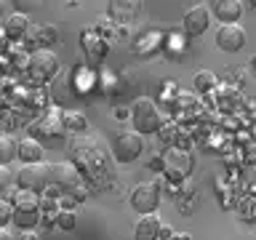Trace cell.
<instances>
[{
    "instance_id": "cell-1",
    "label": "cell",
    "mask_w": 256,
    "mask_h": 240,
    "mask_svg": "<svg viewBox=\"0 0 256 240\" xmlns=\"http://www.w3.org/2000/svg\"><path fill=\"white\" fill-rule=\"evenodd\" d=\"M11 206H14V224L22 232L38 227V222H40V200H38V192L19 190L14 195Z\"/></svg>"
},
{
    "instance_id": "cell-2",
    "label": "cell",
    "mask_w": 256,
    "mask_h": 240,
    "mask_svg": "<svg viewBox=\"0 0 256 240\" xmlns=\"http://www.w3.org/2000/svg\"><path fill=\"white\" fill-rule=\"evenodd\" d=\"M131 123L136 134H155L160 128V110L150 96H139L131 107Z\"/></svg>"
},
{
    "instance_id": "cell-3",
    "label": "cell",
    "mask_w": 256,
    "mask_h": 240,
    "mask_svg": "<svg viewBox=\"0 0 256 240\" xmlns=\"http://www.w3.org/2000/svg\"><path fill=\"white\" fill-rule=\"evenodd\" d=\"M27 70H30L32 80L46 83V80H51L56 72H59V56L54 51H48V48H40V51L27 56Z\"/></svg>"
},
{
    "instance_id": "cell-4",
    "label": "cell",
    "mask_w": 256,
    "mask_h": 240,
    "mask_svg": "<svg viewBox=\"0 0 256 240\" xmlns=\"http://www.w3.org/2000/svg\"><path fill=\"white\" fill-rule=\"evenodd\" d=\"M134 211L144 214H155L158 206H160V187L155 182H139L136 187L131 190V198H128Z\"/></svg>"
},
{
    "instance_id": "cell-5",
    "label": "cell",
    "mask_w": 256,
    "mask_h": 240,
    "mask_svg": "<svg viewBox=\"0 0 256 240\" xmlns=\"http://www.w3.org/2000/svg\"><path fill=\"white\" fill-rule=\"evenodd\" d=\"M51 184L62 187V192H72L78 200L86 195L83 192V179H80L78 168L72 163H51Z\"/></svg>"
},
{
    "instance_id": "cell-6",
    "label": "cell",
    "mask_w": 256,
    "mask_h": 240,
    "mask_svg": "<svg viewBox=\"0 0 256 240\" xmlns=\"http://www.w3.org/2000/svg\"><path fill=\"white\" fill-rule=\"evenodd\" d=\"M16 182H19L22 190L43 192V187H48V184H51V163H32V166L19 168Z\"/></svg>"
},
{
    "instance_id": "cell-7",
    "label": "cell",
    "mask_w": 256,
    "mask_h": 240,
    "mask_svg": "<svg viewBox=\"0 0 256 240\" xmlns=\"http://www.w3.org/2000/svg\"><path fill=\"white\" fill-rule=\"evenodd\" d=\"M32 134H35V139L43 144H59L64 139V134H67V123H64V118H59L56 112L51 115L40 118L35 126H32Z\"/></svg>"
},
{
    "instance_id": "cell-8",
    "label": "cell",
    "mask_w": 256,
    "mask_h": 240,
    "mask_svg": "<svg viewBox=\"0 0 256 240\" xmlns=\"http://www.w3.org/2000/svg\"><path fill=\"white\" fill-rule=\"evenodd\" d=\"M142 150H144V142H142V134L136 131H123L112 144V155H115L118 163H134L142 155Z\"/></svg>"
},
{
    "instance_id": "cell-9",
    "label": "cell",
    "mask_w": 256,
    "mask_h": 240,
    "mask_svg": "<svg viewBox=\"0 0 256 240\" xmlns=\"http://www.w3.org/2000/svg\"><path fill=\"white\" fill-rule=\"evenodd\" d=\"M182 27H184V35L187 38H200L208 27H211V8L208 6L187 8V11H184V19H182Z\"/></svg>"
},
{
    "instance_id": "cell-10",
    "label": "cell",
    "mask_w": 256,
    "mask_h": 240,
    "mask_svg": "<svg viewBox=\"0 0 256 240\" xmlns=\"http://www.w3.org/2000/svg\"><path fill=\"white\" fill-rule=\"evenodd\" d=\"M216 46L222 48L224 54H235L246 46V30L243 24H222L216 30Z\"/></svg>"
},
{
    "instance_id": "cell-11",
    "label": "cell",
    "mask_w": 256,
    "mask_h": 240,
    "mask_svg": "<svg viewBox=\"0 0 256 240\" xmlns=\"http://www.w3.org/2000/svg\"><path fill=\"white\" fill-rule=\"evenodd\" d=\"M160 230H163V222H160L158 214H144L134 227V240H158Z\"/></svg>"
},
{
    "instance_id": "cell-12",
    "label": "cell",
    "mask_w": 256,
    "mask_h": 240,
    "mask_svg": "<svg viewBox=\"0 0 256 240\" xmlns=\"http://www.w3.org/2000/svg\"><path fill=\"white\" fill-rule=\"evenodd\" d=\"M211 8L222 24H238V19L243 16V3L240 0H216Z\"/></svg>"
},
{
    "instance_id": "cell-13",
    "label": "cell",
    "mask_w": 256,
    "mask_h": 240,
    "mask_svg": "<svg viewBox=\"0 0 256 240\" xmlns=\"http://www.w3.org/2000/svg\"><path fill=\"white\" fill-rule=\"evenodd\" d=\"M80 46H83V51L88 54L91 62H102L104 54H107V40H102L94 30H88V32L80 35Z\"/></svg>"
},
{
    "instance_id": "cell-14",
    "label": "cell",
    "mask_w": 256,
    "mask_h": 240,
    "mask_svg": "<svg viewBox=\"0 0 256 240\" xmlns=\"http://www.w3.org/2000/svg\"><path fill=\"white\" fill-rule=\"evenodd\" d=\"M43 144H40L35 136H27V139L19 142V160L24 166H32V163H43Z\"/></svg>"
},
{
    "instance_id": "cell-15",
    "label": "cell",
    "mask_w": 256,
    "mask_h": 240,
    "mask_svg": "<svg viewBox=\"0 0 256 240\" xmlns=\"http://www.w3.org/2000/svg\"><path fill=\"white\" fill-rule=\"evenodd\" d=\"M30 27V19H27V14H11V16H6V24H3V32L8 38H22L24 32H27Z\"/></svg>"
},
{
    "instance_id": "cell-16",
    "label": "cell",
    "mask_w": 256,
    "mask_h": 240,
    "mask_svg": "<svg viewBox=\"0 0 256 240\" xmlns=\"http://www.w3.org/2000/svg\"><path fill=\"white\" fill-rule=\"evenodd\" d=\"M19 158V142L11 134H0V166H8Z\"/></svg>"
},
{
    "instance_id": "cell-17",
    "label": "cell",
    "mask_w": 256,
    "mask_h": 240,
    "mask_svg": "<svg viewBox=\"0 0 256 240\" xmlns=\"http://www.w3.org/2000/svg\"><path fill=\"white\" fill-rule=\"evenodd\" d=\"M192 83H195V91L208 94V91H214V88H216V83H219V80H216V75H214L211 70H200Z\"/></svg>"
},
{
    "instance_id": "cell-18",
    "label": "cell",
    "mask_w": 256,
    "mask_h": 240,
    "mask_svg": "<svg viewBox=\"0 0 256 240\" xmlns=\"http://www.w3.org/2000/svg\"><path fill=\"white\" fill-rule=\"evenodd\" d=\"M64 123H67L70 131H78V134L88 128V120L80 115V112H70V115H64Z\"/></svg>"
},
{
    "instance_id": "cell-19",
    "label": "cell",
    "mask_w": 256,
    "mask_h": 240,
    "mask_svg": "<svg viewBox=\"0 0 256 240\" xmlns=\"http://www.w3.org/2000/svg\"><path fill=\"white\" fill-rule=\"evenodd\" d=\"M75 224H78V216L72 211H64V208H62V211L56 214V227H59V230H72Z\"/></svg>"
},
{
    "instance_id": "cell-20",
    "label": "cell",
    "mask_w": 256,
    "mask_h": 240,
    "mask_svg": "<svg viewBox=\"0 0 256 240\" xmlns=\"http://www.w3.org/2000/svg\"><path fill=\"white\" fill-rule=\"evenodd\" d=\"M8 222H14V206L11 200L0 198V227H6Z\"/></svg>"
},
{
    "instance_id": "cell-21",
    "label": "cell",
    "mask_w": 256,
    "mask_h": 240,
    "mask_svg": "<svg viewBox=\"0 0 256 240\" xmlns=\"http://www.w3.org/2000/svg\"><path fill=\"white\" fill-rule=\"evenodd\" d=\"M16 240H40V235H38V232H32V230H24Z\"/></svg>"
},
{
    "instance_id": "cell-22",
    "label": "cell",
    "mask_w": 256,
    "mask_h": 240,
    "mask_svg": "<svg viewBox=\"0 0 256 240\" xmlns=\"http://www.w3.org/2000/svg\"><path fill=\"white\" fill-rule=\"evenodd\" d=\"M174 232H176V230H171V227H166V224H163V230H160V238H163V240H168V238L174 235Z\"/></svg>"
},
{
    "instance_id": "cell-23",
    "label": "cell",
    "mask_w": 256,
    "mask_h": 240,
    "mask_svg": "<svg viewBox=\"0 0 256 240\" xmlns=\"http://www.w3.org/2000/svg\"><path fill=\"white\" fill-rule=\"evenodd\" d=\"M0 240H16L14 235H11V232H8L6 227H0Z\"/></svg>"
},
{
    "instance_id": "cell-24",
    "label": "cell",
    "mask_w": 256,
    "mask_h": 240,
    "mask_svg": "<svg viewBox=\"0 0 256 240\" xmlns=\"http://www.w3.org/2000/svg\"><path fill=\"white\" fill-rule=\"evenodd\" d=\"M168 240H190V235H179V232H174V235L168 238Z\"/></svg>"
},
{
    "instance_id": "cell-25",
    "label": "cell",
    "mask_w": 256,
    "mask_h": 240,
    "mask_svg": "<svg viewBox=\"0 0 256 240\" xmlns=\"http://www.w3.org/2000/svg\"><path fill=\"white\" fill-rule=\"evenodd\" d=\"M251 64H254V67H256V54H254V59H251Z\"/></svg>"
}]
</instances>
